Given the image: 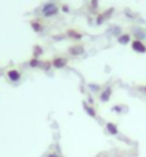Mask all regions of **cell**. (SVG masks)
I'll return each mask as SVG.
<instances>
[{
  "label": "cell",
  "instance_id": "cell-7",
  "mask_svg": "<svg viewBox=\"0 0 146 157\" xmlns=\"http://www.w3.org/2000/svg\"><path fill=\"white\" fill-rule=\"evenodd\" d=\"M106 128H108V132L112 133V134H116V133H118L116 124H114V123H108V124H106Z\"/></svg>",
  "mask_w": 146,
  "mask_h": 157
},
{
  "label": "cell",
  "instance_id": "cell-2",
  "mask_svg": "<svg viewBox=\"0 0 146 157\" xmlns=\"http://www.w3.org/2000/svg\"><path fill=\"white\" fill-rule=\"evenodd\" d=\"M132 47H134L135 52H138V53H146V46L143 44L141 40H135L132 43Z\"/></svg>",
  "mask_w": 146,
  "mask_h": 157
},
{
  "label": "cell",
  "instance_id": "cell-9",
  "mask_svg": "<svg viewBox=\"0 0 146 157\" xmlns=\"http://www.w3.org/2000/svg\"><path fill=\"white\" fill-rule=\"evenodd\" d=\"M84 106H85V110L89 113V114H91V116H92V117H97V113H95V112L92 110V107H89V106H88L87 103H84Z\"/></svg>",
  "mask_w": 146,
  "mask_h": 157
},
{
  "label": "cell",
  "instance_id": "cell-5",
  "mask_svg": "<svg viewBox=\"0 0 146 157\" xmlns=\"http://www.w3.org/2000/svg\"><path fill=\"white\" fill-rule=\"evenodd\" d=\"M69 54H73V56H78V54H82L84 53V47H81V46H74V47H71V49L68 50Z\"/></svg>",
  "mask_w": 146,
  "mask_h": 157
},
{
  "label": "cell",
  "instance_id": "cell-8",
  "mask_svg": "<svg viewBox=\"0 0 146 157\" xmlns=\"http://www.w3.org/2000/svg\"><path fill=\"white\" fill-rule=\"evenodd\" d=\"M68 36H73V39H75V40H80V39L82 37L81 33H77V32H74V30H69V32H68Z\"/></svg>",
  "mask_w": 146,
  "mask_h": 157
},
{
  "label": "cell",
  "instance_id": "cell-6",
  "mask_svg": "<svg viewBox=\"0 0 146 157\" xmlns=\"http://www.w3.org/2000/svg\"><path fill=\"white\" fill-rule=\"evenodd\" d=\"M9 77L16 82V80H19V78H20V73H19V71H16V70H10V71H9Z\"/></svg>",
  "mask_w": 146,
  "mask_h": 157
},
{
  "label": "cell",
  "instance_id": "cell-3",
  "mask_svg": "<svg viewBox=\"0 0 146 157\" xmlns=\"http://www.w3.org/2000/svg\"><path fill=\"white\" fill-rule=\"evenodd\" d=\"M53 66L55 67V69H62V67L67 66V60L62 57H57L53 60Z\"/></svg>",
  "mask_w": 146,
  "mask_h": 157
},
{
  "label": "cell",
  "instance_id": "cell-12",
  "mask_svg": "<svg viewBox=\"0 0 146 157\" xmlns=\"http://www.w3.org/2000/svg\"><path fill=\"white\" fill-rule=\"evenodd\" d=\"M48 157H58V156H57V154H55V153H53V154H50Z\"/></svg>",
  "mask_w": 146,
  "mask_h": 157
},
{
  "label": "cell",
  "instance_id": "cell-4",
  "mask_svg": "<svg viewBox=\"0 0 146 157\" xmlns=\"http://www.w3.org/2000/svg\"><path fill=\"white\" fill-rule=\"evenodd\" d=\"M111 93H112V89L111 87H106L105 90L101 93V96H99V99H101V101H108L111 97Z\"/></svg>",
  "mask_w": 146,
  "mask_h": 157
},
{
  "label": "cell",
  "instance_id": "cell-11",
  "mask_svg": "<svg viewBox=\"0 0 146 157\" xmlns=\"http://www.w3.org/2000/svg\"><path fill=\"white\" fill-rule=\"evenodd\" d=\"M128 41H129V36H128V34H123V36L119 37V43H123V44H125Z\"/></svg>",
  "mask_w": 146,
  "mask_h": 157
},
{
  "label": "cell",
  "instance_id": "cell-10",
  "mask_svg": "<svg viewBox=\"0 0 146 157\" xmlns=\"http://www.w3.org/2000/svg\"><path fill=\"white\" fill-rule=\"evenodd\" d=\"M31 26H33V29L36 30V32H41V30H43V27H41V25H40V23H37V21H33V23H31Z\"/></svg>",
  "mask_w": 146,
  "mask_h": 157
},
{
  "label": "cell",
  "instance_id": "cell-1",
  "mask_svg": "<svg viewBox=\"0 0 146 157\" xmlns=\"http://www.w3.org/2000/svg\"><path fill=\"white\" fill-rule=\"evenodd\" d=\"M41 13H43V16L44 17H53L55 16L58 13V7H57V4H54V3H47L43 6V9H41Z\"/></svg>",
  "mask_w": 146,
  "mask_h": 157
}]
</instances>
